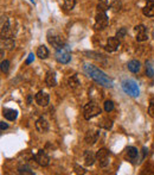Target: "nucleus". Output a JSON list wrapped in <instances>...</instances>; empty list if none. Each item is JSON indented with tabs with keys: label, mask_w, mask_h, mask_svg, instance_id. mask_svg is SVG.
<instances>
[{
	"label": "nucleus",
	"mask_w": 154,
	"mask_h": 175,
	"mask_svg": "<svg viewBox=\"0 0 154 175\" xmlns=\"http://www.w3.org/2000/svg\"><path fill=\"white\" fill-rule=\"evenodd\" d=\"M7 128H8V124H6L5 122H0V129H1V131L6 130Z\"/></svg>",
	"instance_id": "7c9ffc66"
},
{
	"label": "nucleus",
	"mask_w": 154,
	"mask_h": 175,
	"mask_svg": "<svg viewBox=\"0 0 154 175\" xmlns=\"http://www.w3.org/2000/svg\"><path fill=\"white\" fill-rule=\"evenodd\" d=\"M114 110V103L111 100H106L104 101V111L106 112H111Z\"/></svg>",
	"instance_id": "b1692460"
},
{
	"label": "nucleus",
	"mask_w": 154,
	"mask_h": 175,
	"mask_svg": "<svg viewBox=\"0 0 154 175\" xmlns=\"http://www.w3.org/2000/svg\"><path fill=\"white\" fill-rule=\"evenodd\" d=\"M31 1H33V0H31Z\"/></svg>",
	"instance_id": "f704fd0d"
},
{
	"label": "nucleus",
	"mask_w": 154,
	"mask_h": 175,
	"mask_svg": "<svg viewBox=\"0 0 154 175\" xmlns=\"http://www.w3.org/2000/svg\"><path fill=\"white\" fill-rule=\"evenodd\" d=\"M47 42L54 46L56 50L57 49H61V48H63V46H65V42H64V39L61 36H58V35H52L51 36V32L47 33Z\"/></svg>",
	"instance_id": "423d86ee"
},
{
	"label": "nucleus",
	"mask_w": 154,
	"mask_h": 175,
	"mask_svg": "<svg viewBox=\"0 0 154 175\" xmlns=\"http://www.w3.org/2000/svg\"><path fill=\"white\" fill-rule=\"evenodd\" d=\"M14 46H15L14 41H13L11 37H7L6 39H5V46L7 48L8 50H12V49L14 48Z\"/></svg>",
	"instance_id": "393cba45"
},
{
	"label": "nucleus",
	"mask_w": 154,
	"mask_h": 175,
	"mask_svg": "<svg viewBox=\"0 0 154 175\" xmlns=\"http://www.w3.org/2000/svg\"><path fill=\"white\" fill-rule=\"evenodd\" d=\"M100 1H103V2H107V0H100Z\"/></svg>",
	"instance_id": "72a5a7b5"
},
{
	"label": "nucleus",
	"mask_w": 154,
	"mask_h": 175,
	"mask_svg": "<svg viewBox=\"0 0 154 175\" xmlns=\"http://www.w3.org/2000/svg\"><path fill=\"white\" fill-rule=\"evenodd\" d=\"M34 100H36V103L38 104L39 106H47V104H49V101H50V97H49V94L45 93V92L39 91L38 93L36 94Z\"/></svg>",
	"instance_id": "9d476101"
},
{
	"label": "nucleus",
	"mask_w": 154,
	"mask_h": 175,
	"mask_svg": "<svg viewBox=\"0 0 154 175\" xmlns=\"http://www.w3.org/2000/svg\"><path fill=\"white\" fill-rule=\"evenodd\" d=\"M2 116H4L7 120H10V122H13V120L17 119L18 113H17L15 110H12V108H4V110H2Z\"/></svg>",
	"instance_id": "4468645a"
},
{
	"label": "nucleus",
	"mask_w": 154,
	"mask_h": 175,
	"mask_svg": "<svg viewBox=\"0 0 154 175\" xmlns=\"http://www.w3.org/2000/svg\"><path fill=\"white\" fill-rule=\"evenodd\" d=\"M55 57H56V60L59 62V63H63V64L69 63L70 60H71V54H70L69 46L65 44L61 49H57L56 54H55Z\"/></svg>",
	"instance_id": "7ed1b4c3"
},
{
	"label": "nucleus",
	"mask_w": 154,
	"mask_h": 175,
	"mask_svg": "<svg viewBox=\"0 0 154 175\" xmlns=\"http://www.w3.org/2000/svg\"><path fill=\"white\" fill-rule=\"evenodd\" d=\"M63 1H64V7L67 10H72L75 4H76L75 0H63Z\"/></svg>",
	"instance_id": "a878e982"
},
{
	"label": "nucleus",
	"mask_w": 154,
	"mask_h": 175,
	"mask_svg": "<svg viewBox=\"0 0 154 175\" xmlns=\"http://www.w3.org/2000/svg\"><path fill=\"white\" fill-rule=\"evenodd\" d=\"M135 32H136V41L138 42H144V41L147 39V32L145 25H142V24L136 25L135 26Z\"/></svg>",
	"instance_id": "f8f14e48"
},
{
	"label": "nucleus",
	"mask_w": 154,
	"mask_h": 175,
	"mask_svg": "<svg viewBox=\"0 0 154 175\" xmlns=\"http://www.w3.org/2000/svg\"><path fill=\"white\" fill-rule=\"evenodd\" d=\"M33 59H34L33 54H30V55H29V57H27V60H26V64H30L31 62L33 61Z\"/></svg>",
	"instance_id": "2f4dec72"
},
{
	"label": "nucleus",
	"mask_w": 154,
	"mask_h": 175,
	"mask_svg": "<svg viewBox=\"0 0 154 175\" xmlns=\"http://www.w3.org/2000/svg\"><path fill=\"white\" fill-rule=\"evenodd\" d=\"M96 159H97L99 163H100V167H107L109 164V151L107 149L102 148V149H100L99 151L96 152Z\"/></svg>",
	"instance_id": "0eeeda50"
},
{
	"label": "nucleus",
	"mask_w": 154,
	"mask_h": 175,
	"mask_svg": "<svg viewBox=\"0 0 154 175\" xmlns=\"http://www.w3.org/2000/svg\"><path fill=\"white\" fill-rule=\"evenodd\" d=\"M18 172H19L20 174H30V175L33 174L32 169H31L27 164H22V166H19V167H18Z\"/></svg>",
	"instance_id": "5701e85b"
},
{
	"label": "nucleus",
	"mask_w": 154,
	"mask_h": 175,
	"mask_svg": "<svg viewBox=\"0 0 154 175\" xmlns=\"http://www.w3.org/2000/svg\"><path fill=\"white\" fill-rule=\"evenodd\" d=\"M45 82L49 87H55V86L57 85V79H56V73H55V72L50 70V72L46 74Z\"/></svg>",
	"instance_id": "2eb2a0df"
},
{
	"label": "nucleus",
	"mask_w": 154,
	"mask_h": 175,
	"mask_svg": "<svg viewBox=\"0 0 154 175\" xmlns=\"http://www.w3.org/2000/svg\"><path fill=\"white\" fill-rule=\"evenodd\" d=\"M99 137H100V131H97V130H89V131L85 133L84 141L87 144L92 145L97 142Z\"/></svg>",
	"instance_id": "1a4fd4ad"
},
{
	"label": "nucleus",
	"mask_w": 154,
	"mask_h": 175,
	"mask_svg": "<svg viewBox=\"0 0 154 175\" xmlns=\"http://www.w3.org/2000/svg\"><path fill=\"white\" fill-rule=\"evenodd\" d=\"M75 169H76V173H82V174H84L85 170L83 168H79L78 166H75Z\"/></svg>",
	"instance_id": "473e14b6"
},
{
	"label": "nucleus",
	"mask_w": 154,
	"mask_h": 175,
	"mask_svg": "<svg viewBox=\"0 0 154 175\" xmlns=\"http://www.w3.org/2000/svg\"><path fill=\"white\" fill-rule=\"evenodd\" d=\"M140 62L138 60H132V61L128 62V64H127V67L128 69L131 70L132 73H138L139 70H140Z\"/></svg>",
	"instance_id": "a211bd4d"
},
{
	"label": "nucleus",
	"mask_w": 154,
	"mask_h": 175,
	"mask_svg": "<svg viewBox=\"0 0 154 175\" xmlns=\"http://www.w3.org/2000/svg\"><path fill=\"white\" fill-rule=\"evenodd\" d=\"M68 85H69L70 88H72V90L77 88V87H78V85H79V81L77 80V76L72 75L71 77H69V80H68Z\"/></svg>",
	"instance_id": "4be33fe9"
},
{
	"label": "nucleus",
	"mask_w": 154,
	"mask_h": 175,
	"mask_svg": "<svg viewBox=\"0 0 154 175\" xmlns=\"http://www.w3.org/2000/svg\"><path fill=\"white\" fill-rule=\"evenodd\" d=\"M37 56H38L39 59H42V60H45L46 57L49 56V50H47V48H46L45 46H38V49H37Z\"/></svg>",
	"instance_id": "6ab92c4d"
},
{
	"label": "nucleus",
	"mask_w": 154,
	"mask_h": 175,
	"mask_svg": "<svg viewBox=\"0 0 154 175\" xmlns=\"http://www.w3.org/2000/svg\"><path fill=\"white\" fill-rule=\"evenodd\" d=\"M142 12H144V15H147V17H154V1L148 0L146 6L142 8Z\"/></svg>",
	"instance_id": "dca6fc26"
},
{
	"label": "nucleus",
	"mask_w": 154,
	"mask_h": 175,
	"mask_svg": "<svg viewBox=\"0 0 154 175\" xmlns=\"http://www.w3.org/2000/svg\"><path fill=\"white\" fill-rule=\"evenodd\" d=\"M146 74L149 77H153L154 76V72H153V68H152V66H151V63L149 61L146 62Z\"/></svg>",
	"instance_id": "bb28decb"
},
{
	"label": "nucleus",
	"mask_w": 154,
	"mask_h": 175,
	"mask_svg": "<svg viewBox=\"0 0 154 175\" xmlns=\"http://www.w3.org/2000/svg\"><path fill=\"white\" fill-rule=\"evenodd\" d=\"M8 68H10V61H7V60L1 61V72L2 73H7Z\"/></svg>",
	"instance_id": "cd10ccee"
},
{
	"label": "nucleus",
	"mask_w": 154,
	"mask_h": 175,
	"mask_svg": "<svg viewBox=\"0 0 154 175\" xmlns=\"http://www.w3.org/2000/svg\"><path fill=\"white\" fill-rule=\"evenodd\" d=\"M120 46V39L116 37H110L108 38L107 41V44H106V50L109 51V53H114L119 49Z\"/></svg>",
	"instance_id": "9b49d317"
},
{
	"label": "nucleus",
	"mask_w": 154,
	"mask_h": 175,
	"mask_svg": "<svg viewBox=\"0 0 154 175\" xmlns=\"http://www.w3.org/2000/svg\"><path fill=\"white\" fill-rule=\"evenodd\" d=\"M108 26V17L104 11H97L96 22H95V30H103Z\"/></svg>",
	"instance_id": "39448f33"
},
{
	"label": "nucleus",
	"mask_w": 154,
	"mask_h": 175,
	"mask_svg": "<svg viewBox=\"0 0 154 175\" xmlns=\"http://www.w3.org/2000/svg\"><path fill=\"white\" fill-rule=\"evenodd\" d=\"M36 129L38 130L39 132H42V133L47 132V130H49V123H47V120H46L44 117H40L38 120L36 122Z\"/></svg>",
	"instance_id": "ddd939ff"
},
{
	"label": "nucleus",
	"mask_w": 154,
	"mask_h": 175,
	"mask_svg": "<svg viewBox=\"0 0 154 175\" xmlns=\"http://www.w3.org/2000/svg\"><path fill=\"white\" fill-rule=\"evenodd\" d=\"M122 88L123 91L131 97H139V94H140L139 86L134 80H124L122 82Z\"/></svg>",
	"instance_id": "20e7f679"
},
{
	"label": "nucleus",
	"mask_w": 154,
	"mask_h": 175,
	"mask_svg": "<svg viewBox=\"0 0 154 175\" xmlns=\"http://www.w3.org/2000/svg\"><path fill=\"white\" fill-rule=\"evenodd\" d=\"M127 156L131 159V160H135L139 156V151L135 147H128L127 148Z\"/></svg>",
	"instance_id": "412c9836"
},
{
	"label": "nucleus",
	"mask_w": 154,
	"mask_h": 175,
	"mask_svg": "<svg viewBox=\"0 0 154 175\" xmlns=\"http://www.w3.org/2000/svg\"><path fill=\"white\" fill-rule=\"evenodd\" d=\"M102 112L101 107L95 103V101H89L87 105L84 106V110H83V116L87 120H90L91 118L99 116V114Z\"/></svg>",
	"instance_id": "f03ea898"
},
{
	"label": "nucleus",
	"mask_w": 154,
	"mask_h": 175,
	"mask_svg": "<svg viewBox=\"0 0 154 175\" xmlns=\"http://www.w3.org/2000/svg\"><path fill=\"white\" fill-rule=\"evenodd\" d=\"M148 114L152 118H154V101H151V105L148 107Z\"/></svg>",
	"instance_id": "c756f323"
},
{
	"label": "nucleus",
	"mask_w": 154,
	"mask_h": 175,
	"mask_svg": "<svg viewBox=\"0 0 154 175\" xmlns=\"http://www.w3.org/2000/svg\"><path fill=\"white\" fill-rule=\"evenodd\" d=\"M126 33H127V29H126V28H121V29H119L117 32H116V37L122 38L126 36Z\"/></svg>",
	"instance_id": "c85d7f7f"
},
{
	"label": "nucleus",
	"mask_w": 154,
	"mask_h": 175,
	"mask_svg": "<svg viewBox=\"0 0 154 175\" xmlns=\"http://www.w3.org/2000/svg\"><path fill=\"white\" fill-rule=\"evenodd\" d=\"M95 160H96V155L94 154L92 151H90V150H87V151L84 152V163L85 166H92L94 164V162H95Z\"/></svg>",
	"instance_id": "f3484780"
},
{
	"label": "nucleus",
	"mask_w": 154,
	"mask_h": 175,
	"mask_svg": "<svg viewBox=\"0 0 154 175\" xmlns=\"http://www.w3.org/2000/svg\"><path fill=\"white\" fill-rule=\"evenodd\" d=\"M99 126L102 128V129H106V130H109L111 129V126H113V122L109 119V118H102L100 122H99Z\"/></svg>",
	"instance_id": "aec40b11"
},
{
	"label": "nucleus",
	"mask_w": 154,
	"mask_h": 175,
	"mask_svg": "<svg viewBox=\"0 0 154 175\" xmlns=\"http://www.w3.org/2000/svg\"><path fill=\"white\" fill-rule=\"evenodd\" d=\"M83 70L85 72L87 75L89 76V77H91L95 82H97V84L101 85V86L109 87V88H111V87L114 86L111 79H110L109 76L106 75V73H103V72H102L101 69L97 68V67L91 66V64H89V63H85L84 66H83Z\"/></svg>",
	"instance_id": "f257e3e1"
},
{
	"label": "nucleus",
	"mask_w": 154,
	"mask_h": 175,
	"mask_svg": "<svg viewBox=\"0 0 154 175\" xmlns=\"http://www.w3.org/2000/svg\"><path fill=\"white\" fill-rule=\"evenodd\" d=\"M33 157H34V160L37 161V163L42 167H46L50 163V157L47 156V154L44 150H39Z\"/></svg>",
	"instance_id": "6e6552de"
}]
</instances>
